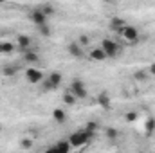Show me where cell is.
Listing matches in <instances>:
<instances>
[{
	"label": "cell",
	"instance_id": "6da1fadb",
	"mask_svg": "<svg viewBox=\"0 0 155 153\" xmlns=\"http://www.w3.org/2000/svg\"><path fill=\"white\" fill-rule=\"evenodd\" d=\"M96 137V133H92V132H88V130H78L74 133H71L69 135V141H71V144H72V148H81V146H85L87 142H90L92 139Z\"/></svg>",
	"mask_w": 155,
	"mask_h": 153
},
{
	"label": "cell",
	"instance_id": "7a4b0ae2",
	"mask_svg": "<svg viewBox=\"0 0 155 153\" xmlns=\"http://www.w3.org/2000/svg\"><path fill=\"white\" fill-rule=\"evenodd\" d=\"M101 47H103V50L107 52V58H117V56L123 54V47H121L117 41H114L112 38H103Z\"/></svg>",
	"mask_w": 155,
	"mask_h": 153
},
{
	"label": "cell",
	"instance_id": "3957f363",
	"mask_svg": "<svg viewBox=\"0 0 155 153\" xmlns=\"http://www.w3.org/2000/svg\"><path fill=\"white\" fill-rule=\"evenodd\" d=\"M61 81H63V76H61V72L54 70V72H51L49 76H47L45 79H43V81H41V85H43V90H56V88L61 85Z\"/></svg>",
	"mask_w": 155,
	"mask_h": 153
},
{
	"label": "cell",
	"instance_id": "277c9868",
	"mask_svg": "<svg viewBox=\"0 0 155 153\" xmlns=\"http://www.w3.org/2000/svg\"><path fill=\"white\" fill-rule=\"evenodd\" d=\"M27 18L31 20V24H35V27H40V25H45L49 24V16L40 9V7H35L27 13Z\"/></svg>",
	"mask_w": 155,
	"mask_h": 153
},
{
	"label": "cell",
	"instance_id": "5b68a950",
	"mask_svg": "<svg viewBox=\"0 0 155 153\" xmlns=\"http://www.w3.org/2000/svg\"><path fill=\"white\" fill-rule=\"evenodd\" d=\"M24 76H25V81H27V83H31V85H40V83L45 79V74L40 70L36 65H31V67L25 70V74H24Z\"/></svg>",
	"mask_w": 155,
	"mask_h": 153
},
{
	"label": "cell",
	"instance_id": "8992f818",
	"mask_svg": "<svg viewBox=\"0 0 155 153\" xmlns=\"http://www.w3.org/2000/svg\"><path fill=\"white\" fill-rule=\"evenodd\" d=\"M117 34H119L123 40L130 41V43H135V41H139V38H141L139 29H137V27H134V25H128V24H126V25H124Z\"/></svg>",
	"mask_w": 155,
	"mask_h": 153
},
{
	"label": "cell",
	"instance_id": "52a82bcc",
	"mask_svg": "<svg viewBox=\"0 0 155 153\" xmlns=\"http://www.w3.org/2000/svg\"><path fill=\"white\" fill-rule=\"evenodd\" d=\"M71 92L76 96L78 99H87L88 97V90H87V86H85V83L81 79H74L71 83Z\"/></svg>",
	"mask_w": 155,
	"mask_h": 153
},
{
	"label": "cell",
	"instance_id": "ba28073f",
	"mask_svg": "<svg viewBox=\"0 0 155 153\" xmlns=\"http://www.w3.org/2000/svg\"><path fill=\"white\" fill-rule=\"evenodd\" d=\"M96 103H97L103 110H110V108H112V99H110L108 92H105V90H101V92L96 96Z\"/></svg>",
	"mask_w": 155,
	"mask_h": 153
},
{
	"label": "cell",
	"instance_id": "9c48e42d",
	"mask_svg": "<svg viewBox=\"0 0 155 153\" xmlns=\"http://www.w3.org/2000/svg\"><path fill=\"white\" fill-rule=\"evenodd\" d=\"M31 45H33V40L29 34H18L16 36V47L20 52H25L27 49H31Z\"/></svg>",
	"mask_w": 155,
	"mask_h": 153
},
{
	"label": "cell",
	"instance_id": "30bf717a",
	"mask_svg": "<svg viewBox=\"0 0 155 153\" xmlns=\"http://www.w3.org/2000/svg\"><path fill=\"white\" fill-rule=\"evenodd\" d=\"M22 60L27 63V65H38L40 63V54L33 49H27L25 52H22Z\"/></svg>",
	"mask_w": 155,
	"mask_h": 153
},
{
	"label": "cell",
	"instance_id": "8fae6325",
	"mask_svg": "<svg viewBox=\"0 0 155 153\" xmlns=\"http://www.w3.org/2000/svg\"><path fill=\"white\" fill-rule=\"evenodd\" d=\"M67 52H69L72 58H78V60L85 56V50H83V47H81L78 41H72V43H69V45H67Z\"/></svg>",
	"mask_w": 155,
	"mask_h": 153
},
{
	"label": "cell",
	"instance_id": "7c38bea8",
	"mask_svg": "<svg viewBox=\"0 0 155 153\" xmlns=\"http://www.w3.org/2000/svg\"><path fill=\"white\" fill-rule=\"evenodd\" d=\"M88 58H90L92 61H105V60H107V52L103 50L101 45H99V47H92V50L88 52Z\"/></svg>",
	"mask_w": 155,
	"mask_h": 153
},
{
	"label": "cell",
	"instance_id": "4fadbf2b",
	"mask_svg": "<svg viewBox=\"0 0 155 153\" xmlns=\"http://www.w3.org/2000/svg\"><path fill=\"white\" fill-rule=\"evenodd\" d=\"M51 150H52V151H58V153H69L71 150H72V144H71L69 139H65V141L56 142V146H52Z\"/></svg>",
	"mask_w": 155,
	"mask_h": 153
},
{
	"label": "cell",
	"instance_id": "5bb4252c",
	"mask_svg": "<svg viewBox=\"0 0 155 153\" xmlns=\"http://www.w3.org/2000/svg\"><path fill=\"white\" fill-rule=\"evenodd\" d=\"M108 25H110V29H112L114 33H119V31L126 25V20H124V18H121V16H114V18H110Z\"/></svg>",
	"mask_w": 155,
	"mask_h": 153
},
{
	"label": "cell",
	"instance_id": "9a60e30c",
	"mask_svg": "<svg viewBox=\"0 0 155 153\" xmlns=\"http://www.w3.org/2000/svg\"><path fill=\"white\" fill-rule=\"evenodd\" d=\"M52 119H54V122H58V124H63V122H67V112L63 110V108H54L52 110Z\"/></svg>",
	"mask_w": 155,
	"mask_h": 153
},
{
	"label": "cell",
	"instance_id": "2e32d148",
	"mask_svg": "<svg viewBox=\"0 0 155 153\" xmlns=\"http://www.w3.org/2000/svg\"><path fill=\"white\" fill-rule=\"evenodd\" d=\"M61 101H63V105L65 106H74L78 103V97L71 92V88L67 90V92H63V96H61Z\"/></svg>",
	"mask_w": 155,
	"mask_h": 153
},
{
	"label": "cell",
	"instance_id": "e0dca14e",
	"mask_svg": "<svg viewBox=\"0 0 155 153\" xmlns=\"http://www.w3.org/2000/svg\"><path fill=\"white\" fill-rule=\"evenodd\" d=\"M144 133L148 137H152L155 133V117H148L146 122H144Z\"/></svg>",
	"mask_w": 155,
	"mask_h": 153
},
{
	"label": "cell",
	"instance_id": "ac0fdd59",
	"mask_svg": "<svg viewBox=\"0 0 155 153\" xmlns=\"http://www.w3.org/2000/svg\"><path fill=\"white\" fill-rule=\"evenodd\" d=\"M105 137L110 139V141H117V139L121 137V132H119L117 128H114V126H108V128L105 130Z\"/></svg>",
	"mask_w": 155,
	"mask_h": 153
},
{
	"label": "cell",
	"instance_id": "d6986e66",
	"mask_svg": "<svg viewBox=\"0 0 155 153\" xmlns=\"http://www.w3.org/2000/svg\"><path fill=\"white\" fill-rule=\"evenodd\" d=\"M134 79L139 83H146V81H150V72L148 70H137V72H134Z\"/></svg>",
	"mask_w": 155,
	"mask_h": 153
},
{
	"label": "cell",
	"instance_id": "ffe728a7",
	"mask_svg": "<svg viewBox=\"0 0 155 153\" xmlns=\"http://www.w3.org/2000/svg\"><path fill=\"white\" fill-rule=\"evenodd\" d=\"M15 49H16V47H15L11 41H2V43H0V54H13Z\"/></svg>",
	"mask_w": 155,
	"mask_h": 153
},
{
	"label": "cell",
	"instance_id": "44dd1931",
	"mask_svg": "<svg viewBox=\"0 0 155 153\" xmlns=\"http://www.w3.org/2000/svg\"><path fill=\"white\" fill-rule=\"evenodd\" d=\"M16 72H18V67H16V65H5V67L2 69V76H5V77L16 76Z\"/></svg>",
	"mask_w": 155,
	"mask_h": 153
},
{
	"label": "cell",
	"instance_id": "7402d4cb",
	"mask_svg": "<svg viewBox=\"0 0 155 153\" xmlns=\"http://www.w3.org/2000/svg\"><path fill=\"white\" fill-rule=\"evenodd\" d=\"M18 146H20V150H33L35 148V141L33 139H20Z\"/></svg>",
	"mask_w": 155,
	"mask_h": 153
},
{
	"label": "cell",
	"instance_id": "603a6c76",
	"mask_svg": "<svg viewBox=\"0 0 155 153\" xmlns=\"http://www.w3.org/2000/svg\"><path fill=\"white\" fill-rule=\"evenodd\" d=\"M38 29V33L41 34V36H45V38H49L51 34H52V29H51V25L49 24H45V25H40V27H36Z\"/></svg>",
	"mask_w": 155,
	"mask_h": 153
},
{
	"label": "cell",
	"instance_id": "cb8c5ba5",
	"mask_svg": "<svg viewBox=\"0 0 155 153\" xmlns=\"http://www.w3.org/2000/svg\"><path fill=\"white\" fill-rule=\"evenodd\" d=\"M137 119H139V114H137L135 110H128V112L124 114V121H126V122H135Z\"/></svg>",
	"mask_w": 155,
	"mask_h": 153
},
{
	"label": "cell",
	"instance_id": "d4e9b609",
	"mask_svg": "<svg viewBox=\"0 0 155 153\" xmlns=\"http://www.w3.org/2000/svg\"><path fill=\"white\" fill-rule=\"evenodd\" d=\"M85 130H88V132H92V133H97V130H99V124H97L96 121H88V122L85 124Z\"/></svg>",
	"mask_w": 155,
	"mask_h": 153
},
{
	"label": "cell",
	"instance_id": "484cf974",
	"mask_svg": "<svg viewBox=\"0 0 155 153\" xmlns=\"http://www.w3.org/2000/svg\"><path fill=\"white\" fill-rule=\"evenodd\" d=\"M78 43L81 45V47H87L88 43H90V38L87 36V34H81V36H78V40H76Z\"/></svg>",
	"mask_w": 155,
	"mask_h": 153
},
{
	"label": "cell",
	"instance_id": "4316f807",
	"mask_svg": "<svg viewBox=\"0 0 155 153\" xmlns=\"http://www.w3.org/2000/svg\"><path fill=\"white\" fill-rule=\"evenodd\" d=\"M40 9H41V11H43V13H45L49 18L54 15V7H52V5H40Z\"/></svg>",
	"mask_w": 155,
	"mask_h": 153
},
{
	"label": "cell",
	"instance_id": "83f0119b",
	"mask_svg": "<svg viewBox=\"0 0 155 153\" xmlns=\"http://www.w3.org/2000/svg\"><path fill=\"white\" fill-rule=\"evenodd\" d=\"M150 76H155V63H150V69H148Z\"/></svg>",
	"mask_w": 155,
	"mask_h": 153
},
{
	"label": "cell",
	"instance_id": "f1b7e54d",
	"mask_svg": "<svg viewBox=\"0 0 155 153\" xmlns=\"http://www.w3.org/2000/svg\"><path fill=\"white\" fill-rule=\"evenodd\" d=\"M103 2H107V4H112V2H114V0H103Z\"/></svg>",
	"mask_w": 155,
	"mask_h": 153
},
{
	"label": "cell",
	"instance_id": "f546056e",
	"mask_svg": "<svg viewBox=\"0 0 155 153\" xmlns=\"http://www.w3.org/2000/svg\"><path fill=\"white\" fill-rule=\"evenodd\" d=\"M0 133H2V122H0Z\"/></svg>",
	"mask_w": 155,
	"mask_h": 153
},
{
	"label": "cell",
	"instance_id": "4dcf8cb0",
	"mask_svg": "<svg viewBox=\"0 0 155 153\" xmlns=\"http://www.w3.org/2000/svg\"><path fill=\"white\" fill-rule=\"evenodd\" d=\"M0 4H4V0H0Z\"/></svg>",
	"mask_w": 155,
	"mask_h": 153
}]
</instances>
